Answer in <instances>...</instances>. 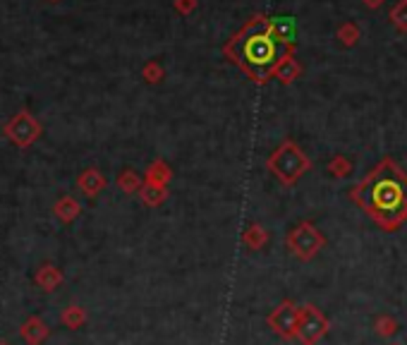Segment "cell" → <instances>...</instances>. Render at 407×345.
Segmentation results:
<instances>
[{
    "label": "cell",
    "instance_id": "cell-17",
    "mask_svg": "<svg viewBox=\"0 0 407 345\" xmlns=\"http://www.w3.org/2000/svg\"><path fill=\"white\" fill-rule=\"evenodd\" d=\"M60 319H62V324H65L67 329H79V326H84V322H86V312L82 307H77V305H70V307H65V312L60 314Z\"/></svg>",
    "mask_w": 407,
    "mask_h": 345
},
{
    "label": "cell",
    "instance_id": "cell-24",
    "mask_svg": "<svg viewBox=\"0 0 407 345\" xmlns=\"http://www.w3.org/2000/svg\"><path fill=\"white\" fill-rule=\"evenodd\" d=\"M0 345H8V343H5V341H0Z\"/></svg>",
    "mask_w": 407,
    "mask_h": 345
},
{
    "label": "cell",
    "instance_id": "cell-15",
    "mask_svg": "<svg viewBox=\"0 0 407 345\" xmlns=\"http://www.w3.org/2000/svg\"><path fill=\"white\" fill-rule=\"evenodd\" d=\"M139 197H142V202L147 204V206H161V204L166 202L168 192H166V187H156V185H144V187L139 189Z\"/></svg>",
    "mask_w": 407,
    "mask_h": 345
},
{
    "label": "cell",
    "instance_id": "cell-21",
    "mask_svg": "<svg viewBox=\"0 0 407 345\" xmlns=\"http://www.w3.org/2000/svg\"><path fill=\"white\" fill-rule=\"evenodd\" d=\"M144 77H147V82H161L163 70L156 65V62H149V65L144 67Z\"/></svg>",
    "mask_w": 407,
    "mask_h": 345
},
{
    "label": "cell",
    "instance_id": "cell-9",
    "mask_svg": "<svg viewBox=\"0 0 407 345\" xmlns=\"http://www.w3.org/2000/svg\"><path fill=\"white\" fill-rule=\"evenodd\" d=\"M34 283H36L41 290H46V293H53L56 288H60L62 271L53 264H43V266H38L36 274H34Z\"/></svg>",
    "mask_w": 407,
    "mask_h": 345
},
{
    "label": "cell",
    "instance_id": "cell-5",
    "mask_svg": "<svg viewBox=\"0 0 407 345\" xmlns=\"http://www.w3.org/2000/svg\"><path fill=\"white\" fill-rule=\"evenodd\" d=\"M331 329L328 317L317 307V305H304L299 307V319H297V338L302 345H317Z\"/></svg>",
    "mask_w": 407,
    "mask_h": 345
},
{
    "label": "cell",
    "instance_id": "cell-14",
    "mask_svg": "<svg viewBox=\"0 0 407 345\" xmlns=\"http://www.w3.org/2000/svg\"><path fill=\"white\" fill-rule=\"evenodd\" d=\"M273 75L278 77L283 84H290V82L295 80V77L299 75V65H297V60H295L293 56H285L283 60L275 65V70H273Z\"/></svg>",
    "mask_w": 407,
    "mask_h": 345
},
{
    "label": "cell",
    "instance_id": "cell-12",
    "mask_svg": "<svg viewBox=\"0 0 407 345\" xmlns=\"http://www.w3.org/2000/svg\"><path fill=\"white\" fill-rule=\"evenodd\" d=\"M53 211H56V216L60 218L62 223H72L77 216H79L82 206L75 202L72 197H62L60 202H56V206H53Z\"/></svg>",
    "mask_w": 407,
    "mask_h": 345
},
{
    "label": "cell",
    "instance_id": "cell-6",
    "mask_svg": "<svg viewBox=\"0 0 407 345\" xmlns=\"http://www.w3.org/2000/svg\"><path fill=\"white\" fill-rule=\"evenodd\" d=\"M297 319H299V307L293 302V300H283V302L269 314L266 324H269L271 331H273L278 338H283V341H295Z\"/></svg>",
    "mask_w": 407,
    "mask_h": 345
},
{
    "label": "cell",
    "instance_id": "cell-18",
    "mask_svg": "<svg viewBox=\"0 0 407 345\" xmlns=\"http://www.w3.org/2000/svg\"><path fill=\"white\" fill-rule=\"evenodd\" d=\"M118 187L123 189V192H127V194H134V192H139V189H142V180H139V175L134 171H125L118 178Z\"/></svg>",
    "mask_w": 407,
    "mask_h": 345
},
{
    "label": "cell",
    "instance_id": "cell-13",
    "mask_svg": "<svg viewBox=\"0 0 407 345\" xmlns=\"http://www.w3.org/2000/svg\"><path fill=\"white\" fill-rule=\"evenodd\" d=\"M171 178H173L171 168H168L163 161L151 163V166H149V171H147V185H156V187H166V185L171 182Z\"/></svg>",
    "mask_w": 407,
    "mask_h": 345
},
{
    "label": "cell",
    "instance_id": "cell-25",
    "mask_svg": "<svg viewBox=\"0 0 407 345\" xmlns=\"http://www.w3.org/2000/svg\"><path fill=\"white\" fill-rule=\"evenodd\" d=\"M393 345H398V343H393Z\"/></svg>",
    "mask_w": 407,
    "mask_h": 345
},
{
    "label": "cell",
    "instance_id": "cell-20",
    "mask_svg": "<svg viewBox=\"0 0 407 345\" xmlns=\"http://www.w3.org/2000/svg\"><path fill=\"white\" fill-rule=\"evenodd\" d=\"M391 17H393V22L398 24L400 29H407V0H400V3L395 5V10L391 12Z\"/></svg>",
    "mask_w": 407,
    "mask_h": 345
},
{
    "label": "cell",
    "instance_id": "cell-11",
    "mask_svg": "<svg viewBox=\"0 0 407 345\" xmlns=\"http://www.w3.org/2000/svg\"><path fill=\"white\" fill-rule=\"evenodd\" d=\"M242 242H245V247L251 252L261 250V247L269 242V230H266L264 226H259V223H251V226L242 233Z\"/></svg>",
    "mask_w": 407,
    "mask_h": 345
},
{
    "label": "cell",
    "instance_id": "cell-4",
    "mask_svg": "<svg viewBox=\"0 0 407 345\" xmlns=\"http://www.w3.org/2000/svg\"><path fill=\"white\" fill-rule=\"evenodd\" d=\"M285 245L299 261H312L326 247V237L312 221H302L288 233Z\"/></svg>",
    "mask_w": 407,
    "mask_h": 345
},
{
    "label": "cell",
    "instance_id": "cell-22",
    "mask_svg": "<svg viewBox=\"0 0 407 345\" xmlns=\"http://www.w3.org/2000/svg\"><path fill=\"white\" fill-rule=\"evenodd\" d=\"M195 5H197L195 0H175V8L180 10V12H190Z\"/></svg>",
    "mask_w": 407,
    "mask_h": 345
},
{
    "label": "cell",
    "instance_id": "cell-23",
    "mask_svg": "<svg viewBox=\"0 0 407 345\" xmlns=\"http://www.w3.org/2000/svg\"><path fill=\"white\" fill-rule=\"evenodd\" d=\"M367 3H369L371 8H374V5H381V3H384V0H367Z\"/></svg>",
    "mask_w": 407,
    "mask_h": 345
},
{
    "label": "cell",
    "instance_id": "cell-1",
    "mask_svg": "<svg viewBox=\"0 0 407 345\" xmlns=\"http://www.w3.org/2000/svg\"><path fill=\"white\" fill-rule=\"evenodd\" d=\"M350 199L384 233H395L407 223V173L386 156L350 189Z\"/></svg>",
    "mask_w": 407,
    "mask_h": 345
},
{
    "label": "cell",
    "instance_id": "cell-7",
    "mask_svg": "<svg viewBox=\"0 0 407 345\" xmlns=\"http://www.w3.org/2000/svg\"><path fill=\"white\" fill-rule=\"evenodd\" d=\"M5 134H8L10 142L24 149V147H32V144L38 139V134H41V125L34 120V115L29 113V110H22V113H17L8 125H5Z\"/></svg>",
    "mask_w": 407,
    "mask_h": 345
},
{
    "label": "cell",
    "instance_id": "cell-2",
    "mask_svg": "<svg viewBox=\"0 0 407 345\" xmlns=\"http://www.w3.org/2000/svg\"><path fill=\"white\" fill-rule=\"evenodd\" d=\"M232 60L247 72L254 82H266L273 75L275 65L290 56V46L283 43L273 32L271 24L264 19H256L254 24L245 29L240 36H235L227 46Z\"/></svg>",
    "mask_w": 407,
    "mask_h": 345
},
{
    "label": "cell",
    "instance_id": "cell-8",
    "mask_svg": "<svg viewBox=\"0 0 407 345\" xmlns=\"http://www.w3.org/2000/svg\"><path fill=\"white\" fill-rule=\"evenodd\" d=\"M19 336H22V341L27 345H41L51 336V326L41 317H29L22 324V329H19Z\"/></svg>",
    "mask_w": 407,
    "mask_h": 345
},
{
    "label": "cell",
    "instance_id": "cell-10",
    "mask_svg": "<svg viewBox=\"0 0 407 345\" xmlns=\"http://www.w3.org/2000/svg\"><path fill=\"white\" fill-rule=\"evenodd\" d=\"M77 185H79V189L86 194V197H94V194H99L101 189H106L108 180H106V175L101 171H96V168H86V171L77 178Z\"/></svg>",
    "mask_w": 407,
    "mask_h": 345
},
{
    "label": "cell",
    "instance_id": "cell-16",
    "mask_svg": "<svg viewBox=\"0 0 407 345\" xmlns=\"http://www.w3.org/2000/svg\"><path fill=\"white\" fill-rule=\"evenodd\" d=\"M374 331L379 333L381 338H391L398 333V319L391 317V314H379L374 319Z\"/></svg>",
    "mask_w": 407,
    "mask_h": 345
},
{
    "label": "cell",
    "instance_id": "cell-19",
    "mask_svg": "<svg viewBox=\"0 0 407 345\" xmlns=\"http://www.w3.org/2000/svg\"><path fill=\"white\" fill-rule=\"evenodd\" d=\"M328 173L336 175V178H347L352 173V163L345 156H333L328 163Z\"/></svg>",
    "mask_w": 407,
    "mask_h": 345
},
{
    "label": "cell",
    "instance_id": "cell-3",
    "mask_svg": "<svg viewBox=\"0 0 407 345\" xmlns=\"http://www.w3.org/2000/svg\"><path fill=\"white\" fill-rule=\"evenodd\" d=\"M266 168L275 175L283 185H295L304 173L312 168V161L307 158V154L297 147L295 142H283L266 161Z\"/></svg>",
    "mask_w": 407,
    "mask_h": 345
}]
</instances>
